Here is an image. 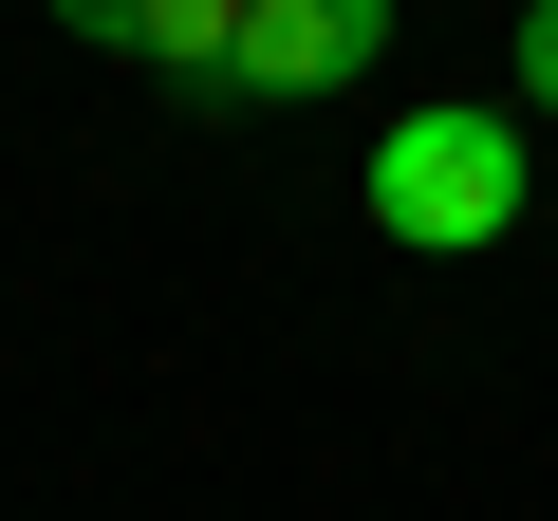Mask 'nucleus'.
I'll return each instance as SVG.
<instances>
[{
    "label": "nucleus",
    "instance_id": "1",
    "mask_svg": "<svg viewBox=\"0 0 558 521\" xmlns=\"http://www.w3.org/2000/svg\"><path fill=\"white\" fill-rule=\"evenodd\" d=\"M502 223H521V112L428 94V112L373 131V242H410V260H484Z\"/></svg>",
    "mask_w": 558,
    "mask_h": 521
},
{
    "label": "nucleus",
    "instance_id": "2",
    "mask_svg": "<svg viewBox=\"0 0 558 521\" xmlns=\"http://www.w3.org/2000/svg\"><path fill=\"white\" fill-rule=\"evenodd\" d=\"M373 57H391V0H242L223 94H242V112H299V94H354Z\"/></svg>",
    "mask_w": 558,
    "mask_h": 521
},
{
    "label": "nucleus",
    "instance_id": "3",
    "mask_svg": "<svg viewBox=\"0 0 558 521\" xmlns=\"http://www.w3.org/2000/svg\"><path fill=\"white\" fill-rule=\"evenodd\" d=\"M57 38H94V57H149V75L223 94V57H242V0H57Z\"/></svg>",
    "mask_w": 558,
    "mask_h": 521
},
{
    "label": "nucleus",
    "instance_id": "4",
    "mask_svg": "<svg viewBox=\"0 0 558 521\" xmlns=\"http://www.w3.org/2000/svg\"><path fill=\"white\" fill-rule=\"evenodd\" d=\"M521 112L558 131V0H521Z\"/></svg>",
    "mask_w": 558,
    "mask_h": 521
}]
</instances>
